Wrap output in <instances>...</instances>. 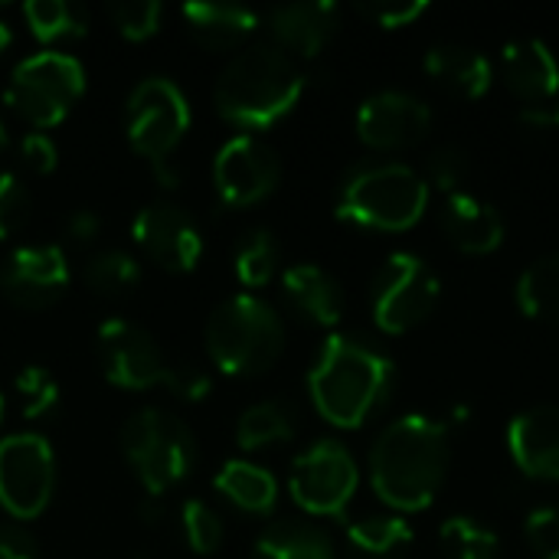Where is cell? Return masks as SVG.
Returning a JSON list of instances; mask_svg holds the SVG:
<instances>
[{
  "instance_id": "6da1fadb",
  "label": "cell",
  "mask_w": 559,
  "mask_h": 559,
  "mask_svg": "<svg viewBox=\"0 0 559 559\" xmlns=\"http://www.w3.org/2000/svg\"><path fill=\"white\" fill-rule=\"evenodd\" d=\"M449 426L442 419L409 413L390 423L370 452V481L393 511H426L449 475Z\"/></svg>"
},
{
  "instance_id": "7a4b0ae2",
  "label": "cell",
  "mask_w": 559,
  "mask_h": 559,
  "mask_svg": "<svg viewBox=\"0 0 559 559\" xmlns=\"http://www.w3.org/2000/svg\"><path fill=\"white\" fill-rule=\"evenodd\" d=\"M393 386V360L370 341L331 334L311 367L308 390L318 413L341 429H357L383 406Z\"/></svg>"
},
{
  "instance_id": "3957f363",
  "label": "cell",
  "mask_w": 559,
  "mask_h": 559,
  "mask_svg": "<svg viewBox=\"0 0 559 559\" xmlns=\"http://www.w3.org/2000/svg\"><path fill=\"white\" fill-rule=\"evenodd\" d=\"M305 72L275 43L242 49L216 79V108L239 128H269L282 121L305 92Z\"/></svg>"
},
{
  "instance_id": "277c9868",
  "label": "cell",
  "mask_w": 559,
  "mask_h": 559,
  "mask_svg": "<svg viewBox=\"0 0 559 559\" xmlns=\"http://www.w3.org/2000/svg\"><path fill=\"white\" fill-rule=\"evenodd\" d=\"M426 203L429 183L413 167L396 160H373L344 177L337 216L354 226L400 233L423 219Z\"/></svg>"
},
{
  "instance_id": "5b68a950",
  "label": "cell",
  "mask_w": 559,
  "mask_h": 559,
  "mask_svg": "<svg viewBox=\"0 0 559 559\" xmlns=\"http://www.w3.org/2000/svg\"><path fill=\"white\" fill-rule=\"evenodd\" d=\"M206 350L223 373L255 377L282 357L285 324L269 301L255 295H236L210 314Z\"/></svg>"
},
{
  "instance_id": "8992f818",
  "label": "cell",
  "mask_w": 559,
  "mask_h": 559,
  "mask_svg": "<svg viewBox=\"0 0 559 559\" xmlns=\"http://www.w3.org/2000/svg\"><path fill=\"white\" fill-rule=\"evenodd\" d=\"M121 452L144 485L147 498H160L193 472L197 439L177 416L147 406L124 423Z\"/></svg>"
},
{
  "instance_id": "52a82bcc",
  "label": "cell",
  "mask_w": 559,
  "mask_h": 559,
  "mask_svg": "<svg viewBox=\"0 0 559 559\" xmlns=\"http://www.w3.org/2000/svg\"><path fill=\"white\" fill-rule=\"evenodd\" d=\"M85 92V69L66 52H36L23 59L7 82V105L33 128H56Z\"/></svg>"
},
{
  "instance_id": "ba28073f",
  "label": "cell",
  "mask_w": 559,
  "mask_h": 559,
  "mask_svg": "<svg viewBox=\"0 0 559 559\" xmlns=\"http://www.w3.org/2000/svg\"><path fill=\"white\" fill-rule=\"evenodd\" d=\"M187 131H190V102L177 82L164 75H151L134 85L128 98V141L141 157H147L157 167L167 187H174V177H167L164 164Z\"/></svg>"
},
{
  "instance_id": "9c48e42d",
  "label": "cell",
  "mask_w": 559,
  "mask_h": 559,
  "mask_svg": "<svg viewBox=\"0 0 559 559\" xmlns=\"http://www.w3.org/2000/svg\"><path fill=\"white\" fill-rule=\"evenodd\" d=\"M56 488V459L43 436L16 432L0 442V504L16 521L39 518Z\"/></svg>"
},
{
  "instance_id": "30bf717a",
  "label": "cell",
  "mask_w": 559,
  "mask_h": 559,
  "mask_svg": "<svg viewBox=\"0 0 559 559\" xmlns=\"http://www.w3.org/2000/svg\"><path fill=\"white\" fill-rule=\"evenodd\" d=\"M439 301V275L413 252H393L373 285V321L386 334L423 324Z\"/></svg>"
},
{
  "instance_id": "8fae6325",
  "label": "cell",
  "mask_w": 559,
  "mask_h": 559,
  "mask_svg": "<svg viewBox=\"0 0 559 559\" xmlns=\"http://www.w3.org/2000/svg\"><path fill=\"white\" fill-rule=\"evenodd\" d=\"M357 481L360 472L354 455L334 439L314 442L292 465V498L318 518H341L357 491Z\"/></svg>"
},
{
  "instance_id": "7c38bea8",
  "label": "cell",
  "mask_w": 559,
  "mask_h": 559,
  "mask_svg": "<svg viewBox=\"0 0 559 559\" xmlns=\"http://www.w3.org/2000/svg\"><path fill=\"white\" fill-rule=\"evenodd\" d=\"M98 357L105 377L121 390H151L167 386L174 364H167L157 341L134 321L111 318L98 324Z\"/></svg>"
},
{
  "instance_id": "4fadbf2b",
  "label": "cell",
  "mask_w": 559,
  "mask_h": 559,
  "mask_svg": "<svg viewBox=\"0 0 559 559\" xmlns=\"http://www.w3.org/2000/svg\"><path fill=\"white\" fill-rule=\"evenodd\" d=\"M278 157L252 134H239L223 144L213 164L216 193L226 206H252L278 187Z\"/></svg>"
},
{
  "instance_id": "5bb4252c",
  "label": "cell",
  "mask_w": 559,
  "mask_h": 559,
  "mask_svg": "<svg viewBox=\"0 0 559 559\" xmlns=\"http://www.w3.org/2000/svg\"><path fill=\"white\" fill-rule=\"evenodd\" d=\"M134 242L167 272H193L203 255V236L193 216L177 203H151L134 216Z\"/></svg>"
},
{
  "instance_id": "9a60e30c",
  "label": "cell",
  "mask_w": 559,
  "mask_h": 559,
  "mask_svg": "<svg viewBox=\"0 0 559 559\" xmlns=\"http://www.w3.org/2000/svg\"><path fill=\"white\" fill-rule=\"evenodd\" d=\"M69 288V262L59 246L16 249L0 269V292L23 311H43L56 305Z\"/></svg>"
},
{
  "instance_id": "2e32d148",
  "label": "cell",
  "mask_w": 559,
  "mask_h": 559,
  "mask_svg": "<svg viewBox=\"0 0 559 559\" xmlns=\"http://www.w3.org/2000/svg\"><path fill=\"white\" fill-rule=\"evenodd\" d=\"M432 111L409 92H377L357 111V134L367 147L400 151L426 138Z\"/></svg>"
},
{
  "instance_id": "e0dca14e",
  "label": "cell",
  "mask_w": 559,
  "mask_h": 559,
  "mask_svg": "<svg viewBox=\"0 0 559 559\" xmlns=\"http://www.w3.org/2000/svg\"><path fill=\"white\" fill-rule=\"evenodd\" d=\"M508 449L524 475L559 481V406L521 413L508 429Z\"/></svg>"
},
{
  "instance_id": "ac0fdd59",
  "label": "cell",
  "mask_w": 559,
  "mask_h": 559,
  "mask_svg": "<svg viewBox=\"0 0 559 559\" xmlns=\"http://www.w3.org/2000/svg\"><path fill=\"white\" fill-rule=\"evenodd\" d=\"M341 13L331 0H305L272 10L269 29L275 36V46L298 56H318L337 33Z\"/></svg>"
},
{
  "instance_id": "d6986e66",
  "label": "cell",
  "mask_w": 559,
  "mask_h": 559,
  "mask_svg": "<svg viewBox=\"0 0 559 559\" xmlns=\"http://www.w3.org/2000/svg\"><path fill=\"white\" fill-rule=\"evenodd\" d=\"M501 72L508 88L527 102V108H544V102L557 98L559 66L557 56L540 39L508 43L501 52Z\"/></svg>"
},
{
  "instance_id": "ffe728a7",
  "label": "cell",
  "mask_w": 559,
  "mask_h": 559,
  "mask_svg": "<svg viewBox=\"0 0 559 559\" xmlns=\"http://www.w3.org/2000/svg\"><path fill=\"white\" fill-rule=\"evenodd\" d=\"M442 226H445L449 239L468 255H488L504 239L501 213L491 203H481L478 197H468V193L449 197V203L442 210Z\"/></svg>"
},
{
  "instance_id": "44dd1931",
  "label": "cell",
  "mask_w": 559,
  "mask_h": 559,
  "mask_svg": "<svg viewBox=\"0 0 559 559\" xmlns=\"http://www.w3.org/2000/svg\"><path fill=\"white\" fill-rule=\"evenodd\" d=\"M282 292H285L288 305L311 324L334 328L344 314L341 285L334 282V275H328L318 265H292L282 275Z\"/></svg>"
},
{
  "instance_id": "7402d4cb",
  "label": "cell",
  "mask_w": 559,
  "mask_h": 559,
  "mask_svg": "<svg viewBox=\"0 0 559 559\" xmlns=\"http://www.w3.org/2000/svg\"><path fill=\"white\" fill-rule=\"evenodd\" d=\"M183 20H187V29L193 33V39L216 52L239 46L259 26V16L252 10H246L239 3H210V0L187 3Z\"/></svg>"
},
{
  "instance_id": "603a6c76",
  "label": "cell",
  "mask_w": 559,
  "mask_h": 559,
  "mask_svg": "<svg viewBox=\"0 0 559 559\" xmlns=\"http://www.w3.org/2000/svg\"><path fill=\"white\" fill-rule=\"evenodd\" d=\"M426 72L462 98H481L491 88V62L459 43H439L426 52Z\"/></svg>"
},
{
  "instance_id": "cb8c5ba5",
  "label": "cell",
  "mask_w": 559,
  "mask_h": 559,
  "mask_svg": "<svg viewBox=\"0 0 559 559\" xmlns=\"http://www.w3.org/2000/svg\"><path fill=\"white\" fill-rule=\"evenodd\" d=\"M216 491L246 514H269L278 501L275 478L252 462H226L216 475Z\"/></svg>"
},
{
  "instance_id": "d4e9b609",
  "label": "cell",
  "mask_w": 559,
  "mask_h": 559,
  "mask_svg": "<svg viewBox=\"0 0 559 559\" xmlns=\"http://www.w3.org/2000/svg\"><path fill=\"white\" fill-rule=\"evenodd\" d=\"M292 436H295V409L288 403H278V400H265V403L249 406L236 426V442L246 452L288 442Z\"/></svg>"
},
{
  "instance_id": "484cf974",
  "label": "cell",
  "mask_w": 559,
  "mask_h": 559,
  "mask_svg": "<svg viewBox=\"0 0 559 559\" xmlns=\"http://www.w3.org/2000/svg\"><path fill=\"white\" fill-rule=\"evenodd\" d=\"M252 559H334V550L318 527L275 524L255 540Z\"/></svg>"
},
{
  "instance_id": "4316f807",
  "label": "cell",
  "mask_w": 559,
  "mask_h": 559,
  "mask_svg": "<svg viewBox=\"0 0 559 559\" xmlns=\"http://www.w3.org/2000/svg\"><path fill=\"white\" fill-rule=\"evenodd\" d=\"M347 544L364 559H396L413 544V527L403 518H364L347 527Z\"/></svg>"
},
{
  "instance_id": "83f0119b",
  "label": "cell",
  "mask_w": 559,
  "mask_h": 559,
  "mask_svg": "<svg viewBox=\"0 0 559 559\" xmlns=\"http://www.w3.org/2000/svg\"><path fill=\"white\" fill-rule=\"evenodd\" d=\"M518 305L527 318L559 321V252L537 259L518 282Z\"/></svg>"
},
{
  "instance_id": "f1b7e54d",
  "label": "cell",
  "mask_w": 559,
  "mask_h": 559,
  "mask_svg": "<svg viewBox=\"0 0 559 559\" xmlns=\"http://www.w3.org/2000/svg\"><path fill=\"white\" fill-rule=\"evenodd\" d=\"M23 16L33 29L36 39L52 43V39H75L85 36L88 29V10L69 0H29L23 7Z\"/></svg>"
},
{
  "instance_id": "f546056e",
  "label": "cell",
  "mask_w": 559,
  "mask_h": 559,
  "mask_svg": "<svg viewBox=\"0 0 559 559\" xmlns=\"http://www.w3.org/2000/svg\"><path fill=\"white\" fill-rule=\"evenodd\" d=\"M141 278V269L138 262L121 252V249H105V252H95L88 262H85V285L102 295V298H121L128 295Z\"/></svg>"
},
{
  "instance_id": "4dcf8cb0",
  "label": "cell",
  "mask_w": 559,
  "mask_h": 559,
  "mask_svg": "<svg viewBox=\"0 0 559 559\" xmlns=\"http://www.w3.org/2000/svg\"><path fill=\"white\" fill-rule=\"evenodd\" d=\"M442 554L449 559H498L501 540L475 518H449L439 531Z\"/></svg>"
},
{
  "instance_id": "1f68e13d",
  "label": "cell",
  "mask_w": 559,
  "mask_h": 559,
  "mask_svg": "<svg viewBox=\"0 0 559 559\" xmlns=\"http://www.w3.org/2000/svg\"><path fill=\"white\" fill-rule=\"evenodd\" d=\"M278 269V242L269 229H252L236 246V275L246 288H262Z\"/></svg>"
},
{
  "instance_id": "d6a6232c",
  "label": "cell",
  "mask_w": 559,
  "mask_h": 559,
  "mask_svg": "<svg viewBox=\"0 0 559 559\" xmlns=\"http://www.w3.org/2000/svg\"><path fill=\"white\" fill-rule=\"evenodd\" d=\"M180 524H183V537L190 544L193 554L200 557H210L223 547V518L200 498H190L183 504V514H180Z\"/></svg>"
},
{
  "instance_id": "836d02e7",
  "label": "cell",
  "mask_w": 559,
  "mask_h": 559,
  "mask_svg": "<svg viewBox=\"0 0 559 559\" xmlns=\"http://www.w3.org/2000/svg\"><path fill=\"white\" fill-rule=\"evenodd\" d=\"M16 396H20V413L26 419H39L59 406V383L49 370L43 367H23L13 380Z\"/></svg>"
},
{
  "instance_id": "e575fe53",
  "label": "cell",
  "mask_w": 559,
  "mask_h": 559,
  "mask_svg": "<svg viewBox=\"0 0 559 559\" xmlns=\"http://www.w3.org/2000/svg\"><path fill=\"white\" fill-rule=\"evenodd\" d=\"M108 16H111L115 29L131 43H141L160 29V3L157 0H121V3L108 7Z\"/></svg>"
},
{
  "instance_id": "d590c367",
  "label": "cell",
  "mask_w": 559,
  "mask_h": 559,
  "mask_svg": "<svg viewBox=\"0 0 559 559\" xmlns=\"http://www.w3.org/2000/svg\"><path fill=\"white\" fill-rule=\"evenodd\" d=\"M29 216V193L16 174H0V239H10L23 229Z\"/></svg>"
},
{
  "instance_id": "8d00e7d4",
  "label": "cell",
  "mask_w": 559,
  "mask_h": 559,
  "mask_svg": "<svg viewBox=\"0 0 559 559\" xmlns=\"http://www.w3.org/2000/svg\"><path fill=\"white\" fill-rule=\"evenodd\" d=\"M426 174H429L426 183H432L436 190L455 197V190H459V187L465 183V177H468V154H465L462 147H439V151L429 157Z\"/></svg>"
},
{
  "instance_id": "74e56055",
  "label": "cell",
  "mask_w": 559,
  "mask_h": 559,
  "mask_svg": "<svg viewBox=\"0 0 559 559\" xmlns=\"http://www.w3.org/2000/svg\"><path fill=\"white\" fill-rule=\"evenodd\" d=\"M357 10L383 29H400V26L416 23L429 10V3L426 0H367Z\"/></svg>"
},
{
  "instance_id": "f35d334b",
  "label": "cell",
  "mask_w": 559,
  "mask_h": 559,
  "mask_svg": "<svg viewBox=\"0 0 559 559\" xmlns=\"http://www.w3.org/2000/svg\"><path fill=\"white\" fill-rule=\"evenodd\" d=\"M527 540L540 559H559V508H537L527 518Z\"/></svg>"
},
{
  "instance_id": "ab89813d",
  "label": "cell",
  "mask_w": 559,
  "mask_h": 559,
  "mask_svg": "<svg viewBox=\"0 0 559 559\" xmlns=\"http://www.w3.org/2000/svg\"><path fill=\"white\" fill-rule=\"evenodd\" d=\"M20 157H23V164H26L29 170H36V174H49V170H56V164H59L56 141H52L49 134H43V131H33V134H26V138L20 141Z\"/></svg>"
},
{
  "instance_id": "60d3db41",
  "label": "cell",
  "mask_w": 559,
  "mask_h": 559,
  "mask_svg": "<svg viewBox=\"0 0 559 559\" xmlns=\"http://www.w3.org/2000/svg\"><path fill=\"white\" fill-rule=\"evenodd\" d=\"M167 390H170L174 396L187 400V403H200V400H206V396H210L213 383H210V377H206V373H200L197 367H174V370H170V383H167Z\"/></svg>"
},
{
  "instance_id": "b9f144b4",
  "label": "cell",
  "mask_w": 559,
  "mask_h": 559,
  "mask_svg": "<svg viewBox=\"0 0 559 559\" xmlns=\"http://www.w3.org/2000/svg\"><path fill=\"white\" fill-rule=\"evenodd\" d=\"M98 229H102V216H98L95 210H75V213L66 219V236H69V242H75V246H88V242L98 236Z\"/></svg>"
},
{
  "instance_id": "7bdbcfd3",
  "label": "cell",
  "mask_w": 559,
  "mask_h": 559,
  "mask_svg": "<svg viewBox=\"0 0 559 559\" xmlns=\"http://www.w3.org/2000/svg\"><path fill=\"white\" fill-rule=\"evenodd\" d=\"M0 559H36V544L20 527H0Z\"/></svg>"
},
{
  "instance_id": "ee69618b",
  "label": "cell",
  "mask_w": 559,
  "mask_h": 559,
  "mask_svg": "<svg viewBox=\"0 0 559 559\" xmlns=\"http://www.w3.org/2000/svg\"><path fill=\"white\" fill-rule=\"evenodd\" d=\"M521 121L531 128H559V102L554 108H524Z\"/></svg>"
},
{
  "instance_id": "f6af8a7d",
  "label": "cell",
  "mask_w": 559,
  "mask_h": 559,
  "mask_svg": "<svg viewBox=\"0 0 559 559\" xmlns=\"http://www.w3.org/2000/svg\"><path fill=\"white\" fill-rule=\"evenodd\" d=\"M10 43H13V29H10V23H7V20H0V56L10 49Z\"/></svg>"
},
{
  "instance_id": "bcb514c9",
  "label": "cell",
  "mask_w": 559,
  "mask_h": 559,
  "mask_svg": "<svg viewBox=\"0 0 559 559\" xmlns=\"http://www.w3.org/2000/svg\"><path fill=\"white\" fill-rule=\"evenodd\" d=\"M7 147V128H3V121H0V151Z\"/></svg>"
},
{
  "instance_id": "7dc6e473",
  "label": "cell",
  "mask_w": 559,
  "mask_h": 559,
  "mask_svg": "<svg viewBox=\"0 0 559 559\" xmlns=\"http://www.w3.org/2000/svg\"><path fill=\"white\" fill-rule=\"evenodd\" d=\"M0 423H3V396H0Z\"/></svg>"
}]
</instances>
